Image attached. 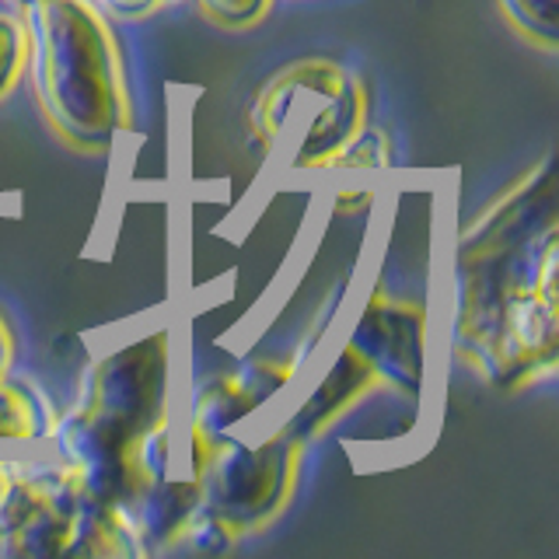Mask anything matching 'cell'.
<instances>
[{"instance_id": "1", "label": "cell", "mask_w": 559, "mask_h": 559, "mask_svg": "<svg viewBox=\"0 0 559 559\" xmlns=\"http://www.w3.org/2000/svg\"><path fill=\"white\" fill-rule=\"evenodd\" d=\"M556 227L511 252L459 259L451 346L500 392L556 371L559 357Z\"/></svg>"}, {"instance_id": "9", "label": "cell", "mask_w": 559, "mask_h": 559, "mask_svg": "<svg viewBox=\"0 0 559 559\" xmlns=\"http://www.w3.org/2000/svg\"><path fill=\"white\" fill-rule=\"evenodd\" d=\"M367 109H371L367 84L360 74H349L340 92L319 98V112L308 119L305 133L297 136L290 168L314 171V168L336 165V157L354 144L357 133L367 127Z\"/></svg>"}, {"instance_id": "15", "label": "cell", "mask_w": 559, "mask_h": 559, "mask_svg": "<svg viewBox=\"0 0 559 559\" xmlns=\"http://www.w3.org/2000/svg\"><path fill=\"white\" fill-rule=\"evenodd\" d=\"M28 67V28L22 14L0 11V102L25 81Z\"/></svg>"}, {"instance_id": "10", "label": "cell", "mask_w": 559, "mask_h": 559, "mask_svg": "<svg viewBox=\"0 0 559 559\" xmlns=\"http://www.w3.org/2000/svg\"><path fill=\"white\" fill-rule=\"evenodd\" d=\"M381 384L374 378L371 367L364 364V357L357 354L354 346H340V354L336 360L329 364V371L319 378V384L305 395V402L290 413V419L284 424V430L290 437H297V441H314L325 427H332L336 419L346 413V409H354L357 402L364 395H371L378 392Z\"/></svg>"}, {"instance_id": "13", "label": "cell", "mask_w": 559, "mask_h": 559, "mask_svg": "<svg viewBox=\"0 0 559 559\" xmlns=\"http://www.w3.org/2000/svg\"><path fill=\"white\" fill-rule=\"evenodd\" d=\"M57 424V409L35 381H0V441H39Z\"/></svg>"}, {"instance_id": "20", "label": "cell", "mask_w": 559, "mask_h": 559, "mask_svg": "<svg viewBox=\"0 0 559 559\" xmlns=\"http://www.w3.org/2000/svg\"><path fill=\"white\" fill-rule=\"evenodd\" d=\"M11 367H14V332L4 319V311H0V381L11 378Z\"/></svg>"}, {"instance_id": "5", "label": "cell", "mask_w": 559, "mask_h": 559, "mask_svg": "<svg viewBox=\"0 0 559 559\" xmlns=\"http://www.w3.org/2000/svg\"><path fill=\"white\" fill-rule=\"evenodd\" d=\"M346 346H354L371 367L381 389L409 399L424 395L427 384V308L399 301L381 284L364 301Z\"/></svg>"}, {"instance_id": "7", "label": "cell", "mask_w": 559, "mask_h": 559, "mask_svg": "<svg viewBox=\"0 0 559 559\" xmlns=\"http://www.w3.org/2000/svg\"><path fill=\"white\" fill-rule=\"evenodd\" d=\"M297 364H301V354L276 360H245L235 371L206 378L200 381V389H192L186 419L217 441L227 430H235L245 416L266 406L280 389H287Z\"/></svg>"}, {"instance_id": "3", "label": "cell", "mask_w": 559, "mask_h": 559, "mask_svg": "<svg viewBox=\"0 0 559 559\" xmlns=\"http://www.w3.org/2000/svg\"><path fill=\"white\" fill-rule=\"evenodd\" d=\"M305 448L308 444L284 427L255 444L227 433L217 437L200 476L203 503L241 538L262 532L284 514L305 462Z\"/></svg>"}, {"instance_id": "17", "label": "cell", "mask_w": 559, "mask_h": 559, "mask_svg": "<svg viewBox=\"0 0 559 559\" xmlns=\"http://www.w3.org/2000/svg\"><path fill=\"white\" fill-rule=\"evenodd\" d=\"M392 165V140L384 136L381 130L364 127L357 133V140L349 144L332 168H346V171H378V168H389Z\"/></svg>"}, {"instance_id": "12", "label": "cell", "mask_w": 559, "mask_h": 559, "mask_svg": "<svg viewBox=\"0 0 559 559\" xmlns=\"http://www.w3.org/2000/svg\"><path fill=\"white\" fill-rule=\"evenodd\" d=\"M140 552L144 549H140L136 535L130 532V524L122 521V514L116 511V507L87 497L81 489L63 556L109 559V556H140Z\"/></svg>"}, {"instance_id": "4", "label": "cell", "mask_w": 559, "mask_h": 559, "mask_svg": "<svg viewBox=\"0 0 559 559\" xmlns=\"http://www.w3.org/2000/svg\"><path fill=\"white\" fill-rule=\"evenodd\" d=\"M171 336L154 329L84 367L74 406L105 416L130 437H144L171 406Z\"/></svg>"}, {"instance_id": "21", "label": "cell", "mask_w": 559, "mask_h": 559, "mask_svg": "<svg viewBox=\"0 0 559 559\" xmlns=\"http://www.w3.org/2000/svg\"><path fill=\"white\" fill-rule=\"evenodd\" d=\"M8 476H11V462H0V489H4Z\"/></svg>"}, {"instance_id": "19", "label": "cell", "mask_w": 559, "mask_h": 559, "mask_svg": "<svg viewBox=\"0 0 559 559\" xmlns=\"http://www.w3.org/2000/svg\"><path fill=\"white\" fill-rule=\"evenodd\" d=\"M95 4L109 17H144L154 8H162V0H95Z\"/></svg>"}, {"instance_id": "18", "label": "cell", "mask_w": 559, "mask_h": 559, "mask_svg": "<svg viewBox=\"0 0 559 559\" xmlns=\"http://www.w3.org/2000/svg\"><path fill=\"white\" fill-rule=\"evenodd\" d=\"M197 4L221 28H252L270 14L273 0H197Z\"/></svg>"}, {"instance_id": "2", "label": "cell", "mask_w": 559, "mask_h": 559, "mask_svg": "<svg viewBox=\"0 0 559 559\" xmlns=\"http://www.w3.org/2000/svg\"><path fill=\"white\" fill-rule=\"evenodd\" d=\"M28 28L32 92L63 144L109 151L133 133V95L109 14L95 0H32Z\"/></svg>"}, {"instance_id": "16", "label": "cell", "mask_w": 559, "mask_h": 559, "mask_svg": "<svg viewBox=\"0 0 559 559\" xmlns=\"http://www.w3.org/2000/svg\"><path fill=\"white\" fill-rule=\"evenodd\" d=\"M238 532L227 524L221 514L210 511L206 503H200V511L192 514L189 521V528L182 535V542L189 549H197V552H206V556H221V552H231L238 546Z\"/></svg>"}, {"instance_id": "22", "label": "cell", "mask_w": 559, "mask_h": 559, "mask_svg": "<svg viewBox=\"0 0 559 559\" xmlns=\"http://www.w3.org/2000/svg\"><path fill=\"white\" fill-rule=\"evenodd\" d=\"M14 4H17V8H22V4H32V0H14Z\"/></svg>"}, {"instance_id": "8", "label": "cell", "mask_w": 559, "mask_h": 559, "mask_svg": "<svg viewBox=\"0 0 559 559\" xmlns=\"http://www.w3.org/2000/svg\"><path fill=\"white\" fill-rule=\"evenodd\" d=\"M349 74H354L349 67H343L336 60H322V57L287 63L280 74H273L259 87L249 105V127L259 136V144L266 151L276 147V140L290 127V112L297 109V102L314 92L319 95L340 92Z\"/></svg>"}, {"instance_id": "11", "label": "cell", "mask_w": 559, "mask_h": 559, "mask_svg": "<svg viewBox=\"0 0 559 559\" xmlns=\"http://www.w3.org/2000/svg\"><path fill=\"white\" fill-rule=\"evenodd\" d=\"M203 503V489L200 479L192 476H165V479H151L140 497L133 500L127 524L136 535L140 549H168L175 542H182L192 514L200 511Z\"/></svg>"}, {"instance_id": "14", "label": "cell", "mask_w": 559, "mask_h": 559, "mask_svg": "<svg viewBox=\"0 0 559 559\" xmlns=\"http://www.w3.org/2000/svg\"><path fill=\"white\" fill-rule=\"evenodd\" d=\"M497 8L507 17V25L535 49H559V0H497Z\"/></svg>"}, {"instance_id": "23", "label": "cell", "mask_w": 559, "mask_h": 559, "mask_svg": "<svg viewBox=\"0 0 559 559\" xmlns=\"http://www.w3.org/2000/svg\"><path fill=\"white\" fill-rule=\"evenodd\" d=\"M162 4H175V0H162Z\"/></svg>"}, {"instance_id": "6", "label": "cell", "mask_w": 559, "mask_h": 559, "mask_svg": "<svg viewBox=\"0 0 559 559\" xmlns=\"http://www.w3.org/2000/svg\"><path fill=\"white\" fill-rule=\"evenodd\" d=\"M556 227V162H542L500 192L479 217H472L459 235V259H483L511 252Z\"/></svg>"}]
</instances>
